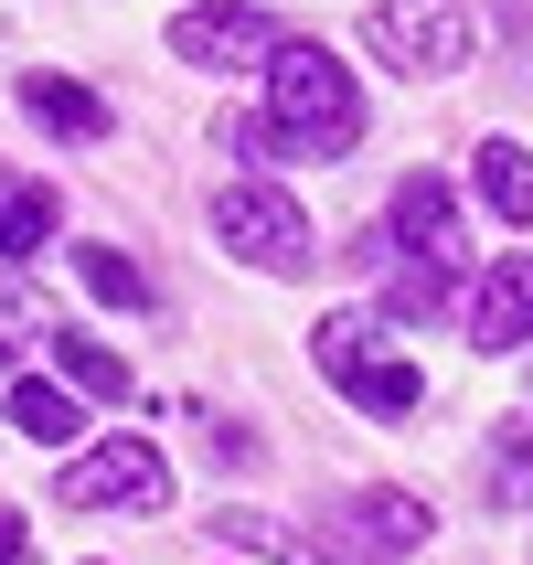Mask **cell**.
<instances>
[{"label":"cell","mask_w":533,"mask_h":565,"mask_svg":"<svg viewBox=\"0 0 533 565\" xmlns=\"http://www.w3.org/2000/svg\"><path fill=\"white\" fill-rule=\"evenodd\" d=\"M491 502H502V512L533 502V427H523V416H512V427H491Z\"/></svg>","instance_id":"obj_14"},{"label":"cell","mask_w":533,"mask_h":565,"mask_svg":"<svg viewBox=\"0 0 533 565\" xmlns=\"http://www.w3.org/2000/svg\"><path fill=\"white\" fill-rule=\"evenodd\" d=\"M363 523H374L384 544H427V502H416V491H363Z\"/></svg>","instance_id":"obj_16"},{"label":"cell","mask_w":533,"mask_h":565,"mask_svg":"<svg viewBox=\"0 0 533 565\" xmlns=\"http://www.w3.org/2000/svg\"><path fill=\"white\" fill-rule=\"evenodd\" d=\"M310 363L342 384L363 416H416V406H427V374H416L406 352L384 342V320H374V310H331V320L310 331Z\"/></svg>","instance_id":"obj_2"},{"label":"cell","mask_w":533,"mask_h":565,"mask_svg":"<svg viewBox=\"0 0 533 565\" xmlns=\"http://www.w3.org/2000/svg\"><path fill=\"white\" fill-rule=\"evenodd\" d=\"M11 427H22L32 448H75L86 438V406H75L64 384H11Z\"/></svg>","instance_id":"obj_10"},{"label":"cell","mask_w":533,"mask_h":565,"mask_svg":"<svg viewBox=\"0 0 533 565\" xmlns=\"http://www.w3.org/2000/svg\"><path fill=\"white\" fill-rule=\"evenodd\" d=\"M470 182H480V203H491L502 224H533V150L523 139H480Z\"/></svg>","instance_id":"obj_9"},{"label":"cell","mask_w":533,"mask_h":565,"mask_svg":"<svg viewBox=\"0 0 533 565\" xmlns=\"http://www.w3.org/2000/svg\"><path fill=\"white\" fill-rule=\"evenodd\" d=\"M0 565H22V512H0Z\"/></svg>","instance_id":"obj_18"},{"label":"cell","mask_w":533,"mask_h":565,"mask_svg":"<svg viewBox=\"0 0 533 565\" xmlns=\"http://www.w3.org/2000/svg\"><path fill=\"white\" fill-rule=\"evenodd\" d=\"M363 43L395 75H459L470 64V0H374Z\"/></svg>","instance_id":"obj_4"},{"label":"cell","mask_w":533,"mask_h":565,"mask_svg":"<svg viewBox=\"0 0 533 565\" xmlns=\"http://www.w3.org/2000/svg\"><path fill=\"white\" fill-rule=\"evenodd\" d=\"M267 43H278V22L246 11V0H203V11L171 22V54L182 64H267Z\"/></svg>","instance_id":"obj_6"},{"label":"cell","mask_w":533,"mask_h":565,"mask_svg":"<svg viewBox=\"0 0 533 565\" xmlns=\"http://www.w3.org/2000/svg\"><path fill=\"white\" fill-rule=\"evenodd\" d=\"M267 118H278L288 150H320V160H342L352 139H363V86L342 75V54L331 43H267Z\"/></svg>","instance_id":"obj_1"},{"label":"cell","mask_w":533,"mask_h":565,"mask_svg":"<svg viewBox=\"0 0 533 565\" xmlns=\"http://www.w3.org/2000/svg\"><path fill=\"white\" fill-rule=\"evenodd\" d=\"M533 342V256H491L470 299V352H523Z\"/></svg>","instance_id":"obj_7"},{"label":"cell","mask_w":533,"mask_h":565,"mask_svg":"<svg viewBox=\"0 0 533 565\" xmlns=\"http://www.w3.org/2000/svg\"><path fill=\"white\" fill-rule=\"evenodd\" d=\"M214 139H224L235 160H267V150H288V139H278V118H235V107L214 118Z\"/></svg>","instance_id":"obj_17"},{"label":"cell","mask_w":533,"mask_h":565,"mask_svg":"<svg viewBox=\"0 0 533 565\" xmlns=\"http://www.w3.org/2000/svg\"><path fill=\"white\" fill-rule=\"evenodd\" d=\"M54 374L75 384V395H96V406H128V363L107 342H86V331H54Z\"/></svg>","instance_id":"obj_11"},{"label":"cell","mask_w":533,"mask_h":565,"mask_svg":"<svg viewBox=\"0 0 533 565\" xmlns=\"http://www.w3.org/2000/svg\"><path fill=\"white\" fill-rule=\"evenodd\" d=\"M214 235L246 256V267H267V278L310 267V214H299L278 182H224L214 192Z\"/></svg>","instance_id":"obj_5"},{"label":"cell","mask_w":533,"mask_h":565,"mask_svg":"<svg viewBox=\"0 0 533 565\" xmlns=\"http://www.w3.org/2000/svg\"><path fill=\"white\" fill-rule=\"evenodd\" d=\"M64 512H160L171 502V459L150 438H96L86 459H64Z\"/></svg>","instance_id":"obj_3"},{"label":"cell","mask_w":533,"mask_h":565,"mask_svg":"<svg viewBox=\"0 0 533 565\" xmlns=\"http://www.w3.org/2000/svg\"><path fill=\"white\" fill-rule=\"evenodd\" d=\"M75 278H86L96 299H107V310H150V278H139V267H128L118 246H86V256H75Z\"/></svg>","instance_id":"obj_15"},{"label":"cell","mask_w":533,"mask_h":565,"mask_svg":"<svg viewBox=\"0 0 533 565\" xmlns=\"http://www.w3.org/2000/svg\"><path fill=\"white\" fill-rule=\"evenodd\" d=\"M54 235V192L43 182H0V256H32Z\"/></svg>","instance_id":"obj_12"},{"label":"cell","mask_w":533,"mask_h":565,"mask_svg":"<svg viewBox=\"0 0 533 565\" xmlns=\"http://www.w3.org/2000/svg\"><path fill=\"white\" fill-rule=\"evenodd\" d=\"M32 118L54 128V139H96V128H107V107H96L86 86H64V75H32Z\"/></svg>","instance_id":"obj_13"},{"label":"cell","mask_w":533,"mask_h":565,"mask_svg":"<svg viewBox=\"0 0 533 565\" xmlns=\"http://www.w3.org/2000/svg\"><path fill=\"white\" fill-rule=\"evenodd\" d=\"M0 363H11V342H0Z\"/></svg>","instance_id":"obj_19"},{"label":"cell","mask_w":533,"mask_h":565,"mask_svg":"<svg viewBox=\"0 0 533 565\" xmlns=\"http://www.w3.org/2000/svg\"><path fill=\"white\" fill-rule=\"evenodd\" d=\"M395 235H416V256L448 267V278L470 267V235H459V203H448L438 171H406V182H395Z\"/></svg>","instance_id":"obj_8"}]
</instances>
